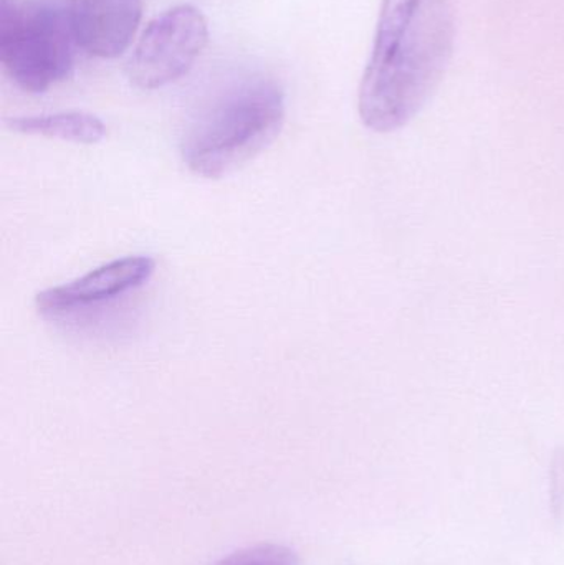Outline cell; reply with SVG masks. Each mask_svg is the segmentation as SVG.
I'll return each mask as SVG.
<instances>
[{"label":"cell","instance_id":"obj_1","mask_svg":"<svg viewBox=\"0 0 564 565\" xmlns=\"http://www.w3.org/2000/svg\"><path fill=\"white\" fill-rule=\"evenodd\" d=\"M450 0H383L358 111L374 132H393L421 111L454 49Z\"/></svg>","mask_w":564,"mask_h":565},{"label":"cell","instance_id":"obj_2","mask_svg":"<svg viewBox=\"0 0 564 565\" xmlns=\"http://www.w3.org/2000/svg\"><path fill=\"white\" fill-rule=\"evenodd\" d=\"M285 93L270 78H251L219 95L194 119L181 142L192 174L222 179L260 154L284 128Z\"/></svg>","mask_w":564,"mask_h":565},{"label":"cell","instance_id":"obj_3","mask_svg":"<svg viewBox=\"0 0 564 565\" xmlns=\"http://www.w3.org/2000/svg\"><path fill=\"white\" fill-rule=\"evenodd\" d=\"M75 33L68 13L42 3L0 2V62L26 93H43L75 70Z\"/></svg>","mask_w":564,"mask_h":565},{"label":"cell","instance_id":"obj_4","mask_svg":"<svg viewBox=\"0 0 564 565\" xmlns=\"http://www.w3.org/2000/svg\"><path fill=\"white\" fill-rule=\"evenodd\" d=\"M209 42L204 13L191 3L171 7L139 36L126 73L139 89H158L188 75Z\"/></svg>","mask_w":564,"mask_h":565},{"label":"cell","instance_id":"obj_5","mask_svg":"<svg viewBox=\"0 0 564 565\" xmlns=\"http://www.w3.org/2000/svg\"><path fill=\"white\" fill-rule=\"evenodd\" d=\"M155 270L156 262L146 255L118 258L66 285L43 289L35 296V308L40 315L55 318L98 305L141 288L155 275Z\"/></svg>","mask_w":564,"mask_h":565},{"label":"cell","instance_id":"obj_6","mask_svg":"<svg viewBox=\"0 0 564 565\" xmlns=\"http://www.w3.org/2000/svg\"><path fill=\"white\" fill-rule=\"evenodd\" d=\"M68 17L78 46L98 58H116L138 32L142 0H72Z\"/></svg>","mask_w":564,"mask_h":565},{"label":"cell","instance_id":"obj_7","mask_svg":"<svg viewBox=\"0 0 564 565\" xmlns=\"http://www.w3.org/2000/svg\"><path fill=\"white\" fill-rule=\"evenodd\" d=\"M12 131L26 136L60 139L75 145H96L106 136V126L98 116L85 111H62L52 115L19 116L7 121Z\"/></svg>","mask_w":564,"mask_h":565},{"label":"cell","instance_id":"obj_8","mask_svg":"<svg viewBox=\"0 0 564 565\" xmlns=\"http://www.w3.org/2000/svg\"><path fill=\"white\" fill-rule=\"evenodd\" d=\"M212 565H298L297 554L280 544H258Z\"/></svg>","mask_w":564,"mask_h":565}]
</instances>
